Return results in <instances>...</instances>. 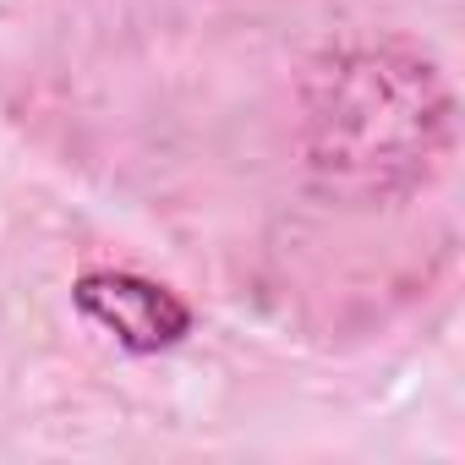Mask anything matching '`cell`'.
<instances>
[{
  "instance_id": "6da1fadb",
  "label": "cell",
  "mask_w": 465,
  "mask_h": 465,
  "mask_svg": "<svg viewBox=\"0 0 465 465\" xmlns=\"http://www.w3.org/2000/svg\"><path fill=\"white\" fill-rule=\"evenodd\" d=\"M72 302H77V312L88 323H99L132 356L175 351L197 329V312H192V302L181 291H170L164 280L132 274V269H88V274H77Z\"/></svg>"
}]
</instances>
